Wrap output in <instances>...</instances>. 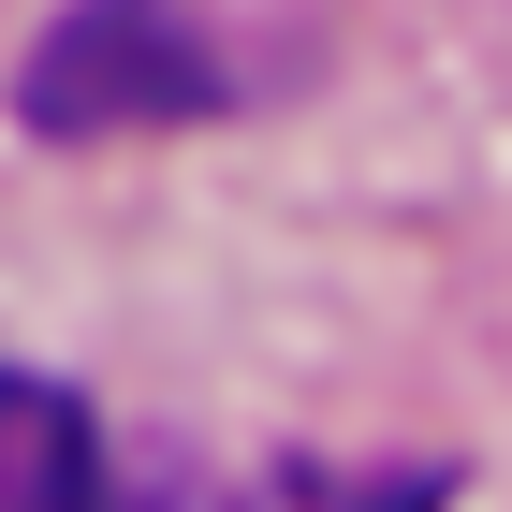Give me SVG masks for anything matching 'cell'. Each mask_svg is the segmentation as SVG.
I'll return each instance as SVG.
<instances>
[{"label":"cell","instance_id":"obj_2","mask_svg":"<svg viewBox=\"0 0 512 512\" xmlns=\"http://www.w3.org/2000/svg\"><path fill=\"white\" fill-rule=\"evenodd\" d=\"M103 483H118V454L88 425V395L0 366V512H88Z\"/></svg>","mask_w":512,"mask_h":512},{"label":"cell","instance_id":"obj_1","mask_svg":"<svg viewBox=\"0 0 512 512\" xmlns=\"http://www.w3.org/2000/svg\"><path fill=\"white\" fill-rule=\"evenodd\" d=\"M220 44L176 15V0H74L59 30L15 59V118L44 147H103V132H176L220 118Z\"/></svg>","mask_w":512,"mask_h":512}]
</instances>
